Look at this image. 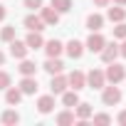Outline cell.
<instances>
[{
  "label": "cell",
  "mask_w": 126,
  "mask_h": 126,
  "mask_svg": "<svg viewBox=\"0 0 126 126\" xmlns=\"http://www.w3.org/2000/svg\"><path fill=\"white\" fill-rule=\"evenodd\" d=\"M104 77H106V82H111V84H119V82L126 77V69H124L121 64H116V62H109V67H106Z\"/></svg>",
  "instance_id": "6da1fadb"
},
{
  "label": "cell",
  "mask_w": 126,
  "mask_h": 126,
  "mask_svg": "<svg viewBox=\"0 0 126 126\" xmlns=\"http://www.w3.org/2000/svg\"><path fill=\"white\" fill-rule=\"evenodd\" d=\"M101 101H104L106 106H116V104L121 101V89H119L116 84L104 87V92H101Z\"/></svg>",
  "instance_id": "7a4b0ae2"
},
{
  "label": "cell",
  "mask_w": 126,
  "mask_h": 126,
  "mask_svg": "<svg viewBox=\"0 0 126 126\" xmlns=\"http://www.w3.org/2000/svg\"><path fill=\"white\" fill-rule=\"evenodd\" d=\"M99 54H101V62H106V64H109V62H116V57H119V45H116V42H106Z\"/></svg>",
  "instance_id": "3957f363"
},
{
  "label": "cell",
  "mask_w": 126,
  "mask_h": 126,
  "mask_svg": "<svg viewBox=\"0 0 126 126\" xmlns=\"http://www.w3.org/2000/svg\"><path fill=\"white\" fill-rule=\"evenodd\" d=\"M67 84H69L74 92H79V89H84V87H87V74H84V72H79V69H74V72L67 77Z\"/></svg>",
  "instance_id": "277c9868"
},
{
  "label": "cell",
  "mask_w": 126,
  "mask_h": 126,
  "mask_svg": "<svg viewBox=\"0 0 126 126\" xmlns=\"http://www.w3.org/2000/svg\"><path fill=\"white\" fill-rule=\"evenodd\" d=\"M87 84H89L92 89H104V84H106L104 72H101V69H92V72L87 74Z\"/></svg>",
  "instance_id": "5b68a950"
},
{
  "label": "cell",
  "mask_w": 126,
  "mask_h": 126,
  "mask_svg": "<svg viewBox=\"0 0 126 126\" xmlns=\"http://www.w3.org/2000/svg\"><path fill=\"white\" fill-rule=\"evenodd\" d=\"M42 69L52 77V74H59L62 69H64V62H62L59 57H47V62H45V64H42Z\"/></svg>",
  "instance_id": "8992f818"
},
{
  "label": "cell",
  "mask_w": 126,
  "mask_h": 126,
  "mask_svg": "<svg viewBox=\"0 0 126 126\" xmlns=\"http://www.w3.org/2000/svg\"><path fill=\"white\" fill-rule=\"evenodd\" d=\"M67 77L64 74H52V82H49V89H52V94H62V92H67Z\"/></svg>",
  "instance_id": "52a82bcc"
},
{
  "label": "cell",
  "mask_w": 126,
  "mask_h": 126,
  "mask_svg": "<svg viewBox=\"0 0 126 126\" xmlns=\"http://www.w3.org/2000/svg\"><path fill=\"white\" fill-rule=\"evenodd\" d=\"M104 45H106V40H104L99 32H92L89 40H87V45H84V49H89V52H101Z\"/></svg>",
  "instance_id": "ba28073f"
},
{
  "label": "cell",
  "mask_w": 126,
  "mask_h": 126,
  "mask_svg": "<svg viewBox=\"0 0 126 126\" xmlns=\"http://www.w3.org/2000/svg\"><path fill=\"white\" fill-rule=\"evenodd\" d=\"M27 52H30V47H27L25 42H20V40H13V42H10V54H13L15 59H25Z\"/></svg>",
  "instance_id": "9c48e42d"
},
{
  "label": "cell",
  "mask_w": 126,
  "mask_h": 126,
  "mask_svg": "<svg viewBox=\"0 0 126 126\" xmlns=\"http://www.w3.org/2000/svg\"><path fill=\"white\" fill-rule=\"evenodd\" d=\"M40 17L45 25H57L59 22V13L54 8H40Z\"/></svg>",
  "instance_id": "30bf717a"
},
{
  "label": "cell",
  "mask_w": 126,
  "mask_h": 126,
  "mask_svg": "<svg viewBox=\"0 0 126 126\" xmlns=\"http://www.w3.org/2000/svg\"><path fill=\"white\" fill-rule=\"evenodd\" d=\"M64 49H67V54H69L72 59H79V57L84 54V45H82L79 40H69V42L64 45Z\"/></svg>",
  "instance_id": "8fae6325"
},
{
  "label": "cell",
  "mask_w": 126,
  "mask_h": 126,
  "mask_svg": "<svg viewBox=\"0 0 126 126\" xmlns=\"http://www.w3.org/2000/svg\"><path fill=\"white\" fill-rule=\"evenodd\" d=\"M22 96H25V94L20 92V87H8V89H5V101H8L10 106H17V104L22 101Z\"/></svg>",
  "instance_id": "7c38bea8"
},
{
  "label": "cell",
  "mask_w": 126,
  "mask_h": 126,
  "mask_svg": "<svg viewBox=\"0 0 126 126\" xmlns=\"http://www.w3.org/2000/svg\"><path fill=\"white\" fill-rule=\"evenodd\" d=\"M52 109H54V94H45V96L37 99V111L40 114H49Z\"/></svg>",
  "instance_id": "4fadbf2b"
},
{
  "label": "cell",
  "mask_w": 126,
  "mask_h": 126,
  "mask_svg": "<svg viewBox=\"0 0 126 126\" xmlns=\"http://www.w3.org/2000/svg\"><path fill=\"white\" fill-rule=\"evenodd\" d=\"M22 25H25L27 30H35V32H42V30H45V22H42L40 15H27V17L22 20Z\"/></svg>",
  "instance_id": "5bb4252c"
},
{
  "label": "cell",
  "mask_w": 126,
  "mask_h": 126,
  "mask_svg": "<svg viewBox=\"0 0 126 126\" xmlns=\"http://www.w3.org/2000/svg\"><path fill=\"white\" fill-rule=\"evenodd\" d=\"M25 45H27L30 49H40V47H45V40H42V35H40V32L30 30V35L25 37Z\"/></svg>",
  "instance_id": "9a60e30c"
},
{
  "label": "cell",
  "mask_w": 126,
  "mask_h": 126,
  "mask_svg": "<svg viewBox=\"0 0 126 126\" xmlns=\"http://www.w3.org/2000/svg\"><path fill=\"white\" fill-rule=\"evenodd\" d=\"M62 49H64V45H62L59 40H49V42H45V52H47V57H59Z\"/></svg>",
  "instance_id": "2e32d148"
},
{
  "label": "cell",
  "mask_w": 126,
  "mask_h": 126,
  "mask_svg": "<svg viewBox=\"0 0 126 126\" xmlns=\"http://www.w3.org/2000/svg\"><path fill=\"white\" fill-rule=\"evenodd\" d=\"M106 17H109L111 22H124V20H126V10H124V5H114V8H109Z\"/></svg>",
  "instance_id": "e0dca14e"
},
{
  "label": "cell",
  "mask_w": 126,
  "mask_h": 126,
  "mask_svg": "<svg viewBox=\"0 0 126 126\" xmlns=\"http://www.w3.org/2000/svg\"><path fill=\"white\" fill-rule=\"evenodd\" d=\"M17 69H20V74H22V77H35L37 64H35V62H30V59L25 57V59H20V67H17Z\"/></svg>",
  "instance_id": "ac0fdd59"
},
{
  "label": "cell",
  "mask_w": 126,
  "mask_h": 126,
  "mask_svg": "<svg viewBox=\"0 0 126 126\" xmlns=\"http://www.w3.org/2000/svg\"><path fill=\"white\" fill-rule=\"evenodd\" d=\"M87 27H89L92 32H99V30L104 27V17H101L99 13H92V15L87 17Z\"/></svg>",
  "instance_id": "d6986e66"
},
{
  "label": "cell",
  "mask_w": 126,
  "mask_h": 126,
  "mask_svg": "<svg viewBox=\"0 0 126 126\" xmlns=\"http://www.w3.org/2000/svg\"><path fill=\"white\" fill-rule=\"evenodd\" d=\"M20 92H22V94H35V92H37V79H35V77H22Z\"/></svg>",
  "instance_id": "ffe728a7"
},
{
  "label": "cell",
  "mask_w": 126,
  "mask_h": 126,
  "mask_svg": "<svg viewBox=\"0 0 126 126\" xmlns=\"http://www.w3.org/2000/svg\"><path fill=\"white\" fill-rule=\"evenodd\" d=\"M74 109H77V114H74L77 119H87V121H89V119H92V114H94L92 104H87V101H79V104H77Z\"/></svg>",
  "instance_id": "44dd1931"
},
{
  "label": "cell",
  "mask_w": 126,
  "mask_h": 126,
  "mask_svg": "<svg viewBox=\"0 0 126 126\" xmlns=\"http://www.w3.org/2000/svg\"><path fill=\"white\" fill-rule=\"evenodd\" d=\"M62 104H64L67 109H74L79 104V94L72 89V92H62Z\"/></svg>",
  "instance_id": "7402d4cb"
},
{
  "label": "cell",
  "mask_w": 126,
  "mask_h": 126,
  "mask_svg": "<svg viewBox=\"0 0 126 126\" xmlns=\"http://www.w3.org/2000/svg\"><path fill=\"white\" fill-rule=\"evenodd\" d=\"M0 121H3V124H8V126H15V124L20 121V114H17L15 109H8L3 116H0Z\"/></svg>",
  "instance_id": "603a6c76"
},
{
  "label": "cell",
  "mask_w": 126,
  "mask_h": 126,
  "mask_svg": "<svg viewBox=\"0 0 126 126\" xmlns=\"http://www.w3.org/2000/svg\"><path fill=\"white\" fill-rule=\"evenodd\" d=\"M49 3H52V8L62 15V13H69L72 10V0H49Z\"/></svg>",
  "instance_id": "cb8c5ba5"
},
{
  "label": "cell",
  "mask_w": 126,
  "mask_h": 126,
  "mask_svg": "<svg viewBox=\"0 0 126 126\" xmlns=\"http://www.w3.org/2000/svg\"><path fill=\"white\" fill-rule=\"evenodd\" d=\"M57 124L59 126H69V124H74V111H62V114H57Z\"/></svg>",
  "instance_id": "d4e9b609"
},
{
  "label": "cell",
  "mask_w": 126,
  "mask_h": 126,
  "mask_svg": "<svg viewBox=\"0 0 126 126\" xmlns=\"http://www.w3.org/2000/svg\"><path fill=\"white\" fill-rule=\"evenodd\" d=\"M0 40H3V42H13V40H15V27H13V25L3 27V32H0Z\"/></svg>",
  "instance_id": "484cf974"
},
{
  "label": "cell",
  "mask_w": 126,
  "mask_h": 126,
  "mask_svg": "<svg viewBox=\"0 0 126 126\" xmlns=\"http://www.w3.org/2000/svg\"><path fill=\"white\" fill-rule=\"evenodd\" d=\"M114 37H116V40H126V22H116V27H114Z\"/></svg>",
  "instance_id": "4316f807"
},
{
  "label": "cell",
  "mask_w": 126,
  "mask_h": 126,
  "mask_svg": "<svg viewBox=\"0 0 126 126\" xmlns=\"http://www.w3.org/2000/svg\"><path fill=\"white\" fill-rule=\"evenodd\" d=\"M13 84V79H10V74L8 72H0V89H8Z\"/></svg>",
  "instance_id": "83f0119b"
},
{
  "label": "cell",
  "mask_w": 126,
  "mask_h": 126,
  "mask_svg": "<svg viewBox=\"0 0 126 126\" xmlns=\"http://www.w3.org/2000/svg\"><path fill=\"white\" fill-rule=\"evenodd\" d=\"M92 116H94V124H111L109 114H92Z\"/></svg>",
  "instance_id": "f1b7e54d"
},
{
  "label": "cell",
  "mask_w": 126,
  "mask_h": 126,
  "mask_svg": "<svg viewBox=\"0 0 126 126\" xmlns=\"http://www.w3.org/2000/svg\"><path fill=\"white\" fill-rule=\"evenodd\" d=\"M22 3H25V8H30V10H40L45 0H22Z\"/></svg>",
  "instance_id": "f546056e"
},
{
  "label": "cell",
  "mask_w": 126,
  "mask_h": 126,
  "mask_svg": "<svg viewBox=\"0 0 126 126\" xmlns=\"http://www.w3.org/2000/svg\"><path fill=\"white\" fill-rule=\"evenodd\" d=\"M116 121H119V124H121V126H126V109H124V111H121V114H119V116H116Z\"/></svg>",
  "instance_id": "4dcf8cb0"
},
{
  "label": "cell",
  "mask_w": 126,
  "mask_h": 126,
  "mask_svg": "<svg viewBox=\"0 0 126 126\" xmlns=\"http://www.w3.org/2000/svg\"><path fill=\"white\" fill-rule=\"evenodd\" d=\"M119 54H121V57H124V59H126V40H124V42H121V45H119Z\"/></svg>",
  "instance_id": "1f68e13d"
},
{
  "label": "cell",
  "mask_w": 126,
  "mask_h": 126,
  "mask_svg": "<svg viewBox=\"0 0 126 126\" xmlns=\"http://www.w3.org/2000/svg\"><path fill=\"white\" fill-rule=\"evenodd\" d=\"M109 3H111V0H94V5H96V8H106Z\"/></svg>",
  "instance_id": "d6a6232c"
},
{
  "label": "cell",
  "mask_w": 126,
  "mask_h": 126,
  "mask_svg": "<svg viewBox=\"0 0 126 126\" xmlns=\"http://www.w3.org/2000/svg\"><path fill=\"white\" fill-rule=\"evenodd\" d=\"M5 15H8V10H5V5H3V3H0V22L5 20Z\"/></svg>",
  "instance_id": "836d02e7"
},
{
  "label": "cell",
  "mask_w": 126,
  "mask_h": 126,
  "mask_svg": "<svg viewBox=\"0 0 126 126\" xmlns=\"http://www.w3.org/2000/svg\"><path fill=\"white\" fill-rule=\"evenodd\" d=\"M114 5H126V0H111Z\"/></svg>",
  "instance_id": "e575fe53"
},
{
  "label": "cell",
  "mask_w": 126,
  "mask_h": 126,
  "mask_svg": "<svg viewBox=\"0 0 126 126\" xmlns=\"http://www.w3.org/2000/svg\"><path fill=\"white\" fill-rule=\"evenodd\" d=\"M3 64H5V54L0 52V67H3Z\"/></svg>",
  "instance_id": "d590c367"
}]
</instances>
